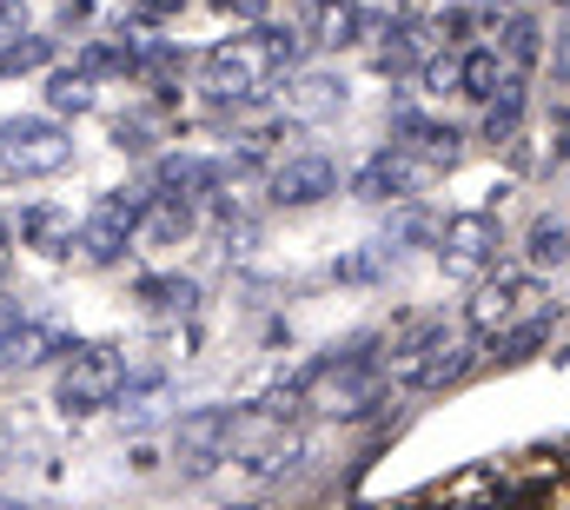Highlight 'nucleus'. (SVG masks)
<instances>
[{
	"mask_svg": "<svg viewBox=\"0 0 570 510\" xmlns=\"http://www.w3.org/2000/svg\"><path fill=\"white\" fill-rule=\"evenodd\" d=\"M292 67H298V33L253 27V33H239V40H226V47L206 53V94L219 107H246V100H259Z\"/></svg>",
	"mask_w": 570,
	"mask_h": 510,
	"instance_id": "nucleus-1",
	"label": "nucleus"
},
{
	"mask_svg": "<svg viewBox=\"0 0 570 510\" xmlns=\"http://www.w3.org/2000/svg\"><path fill=\"white\" fill-rule=\"evenodd\" d=\"M478 359V332H444V325H419L399 345V379L412 391H444L451 379H464Z\"/></svg>",
	"mask_w": 570,
	"mask_h": 510,
	"instance_id": "nucleus-2",
	"label": "nucleus"
},
{
	"mask_svg": "<svg viewBox=\"0 0 570 510\" xmlns=\"http://www.w3.org/2000/svg\"><path fill=\"white\" fill-rule=\"evenodd\" d=\"M67 372H60V404L80 418V411H107L120 391H127V352L120 345H67Z\"/></svg>",
	"mask_w": 570,
	"mask_h": 510,
	"instance_id": "nucleus-3",
	"label": "nucleus"
},
{
	"mask_svg": "<svg viewBox=\"0 0 570 510\" xmlns=\"http://www.w3.org/2000/svg\"><path fill=\"white\" fill-rule=\"evenodd\" d=\"M379 391H385V372L365 359V352H345V359H332V365H318L312 379H305V404L312 411H325V418H352V411H365V404H379Z\"/></svg>",
	"mask_w": 570,
	"mask_h": 510,
	"instance_id": "nucleus-4",
	"label": "nucleus"
},
{
	"mask_svg": "<svg viewBox=\"0 0 570 510\" xmlns=\"http://www.w3.org/2000/svg\"><path fill=\"white\" fill-rule=\"evenodd\" d=\"M73 159V139L60 120H40V114H20L0 127V166L20 173V179H40V173H60Z\"/></svg>",
	"mask_w": 570,
	"mask_h": 510,
	"instance_id": "nucleus-5",
	"label": "nucleus"
},
{
	"mask_svg": "<svg viewBox=\"0 0 570 510\" xmlns=\"http://www.w3.org/2000/svg\"><path fill=\"white\" fill-rule=\"evenodd\" d=\"M153 193H107V199H94V213H87V226H80V246L94 265H114V258L127 253V239L140 233V206Z\"/></svg>",
	"mask_w": 570,
	"mask_h": 510,
	"instance_id": "nucleus-6",
	"label": "nucleus"
},
{
	"mask_svg": "<svg viewBox=\"0 0 570 510\" xmlns=\"http://www.w3.org/2000/svg\"><path fill=\"white\" fill-rule=\"evenodd\" d=\"M438 258L451 278H484L498 258V219L491 213H458L451 226H438Z\"/></svg>",
	"mask_w": 570,
	"mask_h": 510,
	"instance_id": "nucleus-7",
	"label": "nucleus"
},
{
	"mask_svg": "<svg viewBox=\"0 0 570 510\" xmlns=\"http://www.w3.org/2000/svg\"><path fill=\"white\" fill-rule=\"evenodd\" d=\"M226 444H233V404H193V411L173 424V451H179L193 471H206Z\"/></svg>",
	"mask_w": 570,
	"mask_h": 510,
	"instance_id": "nucleus-8",
	"label": "nucleus"
},
{
	"mask_svg": "<svg viewBox=\"0 0 570 510\" xmlns=\"http://www.w3.org/2000/svg\"><path fill=\"white\" fill-rule=\"evenodd\" d=\"M332 193H338V166L325 153H298L273 173V206H285V213H305V206H318Z\"/></svg>",
	"mask_w": 570,
	"mask_h": 510,
	"instance_id": "nucleus-9",
	"label": "nucleus"
},
{
	"mask_svg": "<svg viewBox=\"0 0 570 510\" xmlns=\"http://www.w3.org/2000/svg\"><path fill=\"white\" fill-rule=\"evenodd\" d=\"M412 186H419V159H412L405 146L372 153V159L358 166V179H352V193H358V199H405Z\"/></svg>",
	"mask_w": 570,
	"mask_h": 510,
	"instance_id": "nucleus-10",
	"label": "nucleus"
},
{
	"mask_svg": "<svg viewBox=\"0 0 570 510\" xmlns=\"http://www.w3.org/2000/svg\"><path fill=\"white\" fill-rule=\"evenodd\" d=\"M53 352H67V332H60V325H40V318H20V325L0 339V365H13V372H33V365H47Z\"/></svg>",
	"mask_w": 570,
	"mask_h": 510,
	"instance_id": "nucleus-11",
	"label": "nucleus"
},
{
	"mask_svg": "<svg viewBox=\"0 0 570 510\" xmlns=\"http://www.w3.org/2000/svg\"><path fill=\"white\" fill-rule=\"evenodd\" d=\"M186 233H193V206L179 193H159V199L140 206V233L134 239H146V246H179Z\"/></svg>",
	"mask_w": 570,
	"mask_h": 510,
	"instance_id": "nucleus-12",
	"label": "nucleus"
},
{
	"mask_svg": "<svg viewBox=\"0 0 570 510\" xmlns=\"http://www.w3.org/2000/svg\"><path fill=\"white\" fill-rule=\"evenodd\" d=\"M345 107V80L338 73H298L292 80V120H332Z\"/></svg>",
	"mask_w": 570,
	"mask_h": 510,
	"instance_id": "nucleus-13",
	"label": "nucleus"
},
{
	"mask_svg": "<svg viewBox=\"0 0 570 510\" xmlns=\"http://www.w3.org/2000/svg\"><path fill=\"white\" fill-rule=\"evenodd\" d=\"M20 239L33 253H67L73 246V213L67 206H27L20 213Z\"/></svg>",
	"mask_w": 570,
	"mask_h": 510,
	"instance_id": "nucleus-14",
	"label": "nucleus"
},
{
	"mask_svg": "<svg viewBox=\"0 0 570 510\" xmlns=\"http://www.w3.org/2000/svg\"><path fill=\"white\" fill-rule=\"evenodd\" d=\"M524 265L531 272H558L570 265V219H531V233H524Z\"/></svg>",
	"mask_w": 570,
	"mask_h": 510,
	"instance_id": "nucleus-15",
	"label": "nucleus"
},
{
	"mask_svg": "<svg viewBox=\"0 0 570 510\" xmlns=\"http://www.w3.org/2000/svg\"><path fill=\"white\" fill-rule=\"evenodd\" d=\"M213 179H219V166H213V159H193V153H179V159H159V173H153V186H159V193H179V199L206 193Z\"/></svg>",
	"mask_w": 570,
	"mask_h": 510,
	"instance_id": "nucleus-16",
	"label": "nucleus"
},
{
	"mask_svg": "<svg viewBox=\"0 0 570 510\" xmlns=\"http://www.w3.org/2000/svg\"><path fill=\"white\" fill-rule=\"evenodd\" d=\"M524 298H531V285H524V278H511V285H484V292L471 298V332L484 339V332H491V325H504Z\"/></svg>",
	"mask_w": 570,
	"mask_h": 510,
	"instance_id": "nucleus-17",
	"label": "nucleus"
},
{
	"mask_svg": "<svg viewBox=\"0 0 570 510\" xmlns=\"http://www.w3.org/2000/svg\"><path fill=\"white\" fill-rule=\"evenodd\" d=\"M518 120H524V80H511V73H504V87L484 100V139H511Z\"/></svg>",
	"mask_w": 570,
	"mask_h": 510,
	"instance_id": "nucleus-18",
	"label": "nucleus"
},
{
	"mask_svg": "<svg viewBox=\"0 0 570 510\" xmlns=\"http://www.w3.org/2000/svg\"><path fill=\"white\" fill-rule=\"evenodd\" d=\"M458 87H464L471 100H491V94L504 87V60H498V47H478V53H464V60H458Z\"/></svg>",
	"mask_w": 570,
	"mask_h": 510,
	"instance_id": "nucleus-19",
	"label": "nucleus"
},
{
	"mask_svg": "<svg viewBox=\"0 0 570 510\" xmlns=\"http://www.w3.org/2000/svg\"><path fill=\"white\" fill-rule=\"evenodd\" d=\"M399 133H405V146H419L425 159H458V133H451V127H438V120L399 114Z\"/></svg>",
	"mask_w": 570,
	"mask_h": 510,
	"instance_id": "nucleus-20",
	"label": "nucleus"
},
{
	"mask_svg": "<svg viewBox=\"0 0 570 510\" xmlns=\"http://www.w3.org/2000/svg\"><path fill=\"white\" fill-rule=\"evenodd\" d=\"M47 107H53V114H87V107H94V80H87L80 67H60V73L47 80Z\"/></svg>",
	"mask_w": 570,
	"mask_h": 510,
	"instance_id": "nucleus-21",
	"label": "nucleus"
},
{
	"mask_svg": "<svg viewBox=\"0 0 570 510\" xmlns=\"http://www.w3.org/2000/svg\"><path fill=\"white\" fill-rule=\"evenodd\" d=\"M140 298L153 312H193V305H199V285H193V278H146Z\"/></svg>",
	"mask_w": 570,
	"mask_h": 510,
	"instance_id": "nucleus-22",
	"label": "nucleus"
},
{
	"mask_svg": "<svg viewBox=\"0 0 570 510\" xmlns=\"http://www.w3.org/2000/svg\"><path fill=\"white\" fill-rule=\"evenodd\" d=\"M504 53H511L518 67H538L544 33H538V20H531V13H511V27H504Z\"/></svg>",
	"mask_w": 570,
	"mask_h": 510,
	"instance_id": "nucleus-23",
	"label": "nucleus"
},
{
	"mask_svg": "<svg viewBox=\"0 0 570 510\" xmlns=\"http://www.w3.org/2000/svg\"><path fill=\"white\" fill-rule=\"evenodd\" d=\"M352 27H358V7L352 0H325V13H318V40H352Z\"/></svg>",
	"mask_w": 570,
	"mask_h": 510,
	"instance_id": "nucleus-24",
	"label": "nucleus"
},
{
	"mask_svg": "<svg viewBox=\"0 0 570 510\" xmlns=\"http://www.w3.org/2000/svg\"><path fill=\"white\" fill-rule=\"evenodd\" d=\"M544 339H551V318H531V325H518V332H511V339H504L498 352H504V359H531V352H538Z\"/></svg>",
	"mask_w": 570,
	"mask_h": 510,
	"instance_id": "nucleus-25",
	"label": "nucleus"
},
{
	"mask_svg": "<svg viewBox=\"0 0 570 510\" xmlns=\"http://www.w3.org/2000/svg\"><path fill=\"white\" fill-rule=\"evenodd\" d=\"M392 233H399V239H438V219H425V213H399Z\"/></svg>",
	"mask_w": 570,
	"mask_h": 510,
	"instance_id": "nucleus-26",
	"label": "nucleus"
},
{
	"mask_svg": "<svg viewBox=\"0 0 570 510\" xmlns=\"http://www.w3.org/2000/svg\"><path fill=\"white\" fill-rule=\"evenodd\" d=\"M114 146H127V153H146L153 139H146V120H120L114 127Z\"/></svg>",
	"mask_w": 570,
	"mask_h": 510,
	"instance_id": "nucleus-27",
	"label": "nucleus"
},
{
	"mask_svg": "<svg viewBox=\"0 0 570 510\" xmlns=\"http://www.w3.org/2000/svg\"><path fill=\"white\" fill-rule=\"evenodd\" d=\"M425 87H431V94L458 87V60H431V67H425Z\"/></svg>",
	"mask_w": 570,
	"mask_h": 510,
	"instance_id": "nucleus-28",
	"label": "nucleus"
},
{
	"mask_svg": "<svg viewBox=\"0 0 570 510\" xmlns=\"http://www.w3.org/2000/svg\"><path fill=\"white\" fill-rule=\"evenodd\" d=\"M27 27V13H20V0H0V40H13Z\"/></svg>",
	"mask_w": 570,
	"mask_h": 510,
	"instance_id": "nucleus-29",
	"label": "nucleus"
},
{
	"mask_svg": "<svg viewBox=\"0 0 570 510\" xmlns=\"http://www.w3.org/2000/svg\"><path fill=\"white\" fill-rule=\"evenodd\" d=\"M134 13H146V20H166V13H179V0H127Z\"/></svg>",
	"mask_w": 570,
	"mask_h": 510,
	"instance_id": "nucleus-30",
	"label": "nucleus"
},
{
	"mask_svg": "<svg viewBox=\"0 0 570 510\" xmlns=\"http://www.w3.org/2000/svg\"><path fill=\"white\" fill-rule=\"evenodd\" d=\"M219 7L239 13V20H259V13H266V0H219Z\"/></svg>",
	"mask_w": 570,
	"mask_h": 510,
	"instance_id": "nucleus-31",
	"label": "nucleus"
},
{
	"mask_svg": "<svg viewBox=\"0 0 570 510\" xmlns=\"http://www.w3.org/2000/svg\"><path fill=\"white\" fill-rule=\"evenodd\" d=\"M13 325H20V298H7V292H0V339H7Z\"/></svg>",
	"mask_w": 570,
	"mask_h": 510,
	"instance_id": "nucleus-32",
	"label": "nucleus"
},
{
	"mask_svg": "<svg viewBox=\"0 0 570 510\" xmlns=\"http://www.w3.org/2000/svg\"><path fill=\"white\" fill-rule=\"evenodd\" d=\"M7 265H13V239H0V285H7Z\"/></svg>",
	"mask_w": 570,
	"mask_h": 510,
	"instance_id": "nucleus-33",
	"label": "nucleus"
},
{
	"mask_svg": "<svg viewBox=\"0 0 570 510\" xmlns=\"http://www.w3.org/2000/svg\"><path fill=\"white\" fill-rule=\"evenodd\" d=\"M0 464H7V431H0Z\"/></svg>",
	"mask_w": 570,
	"mask_h": 510,
	"instance_id": "nucleus-34",
	"label": "nucleus"
},
{
	"mask_svg": "<svg viewBox=\"0 0 570 510\" xmlns=\"http://www.w3.org/2000/svg\"><path fill=\"white\" fill-rule=\"evenodd\" d=\"M564 80H570V47H564Z\"/></svg>",
	"mask_w": 570,
	"mask_h": 510,
	"instance_id": "nucleus-35",
	"label": "nucleus"
}]
</instances>
